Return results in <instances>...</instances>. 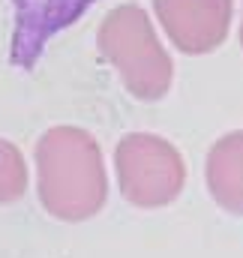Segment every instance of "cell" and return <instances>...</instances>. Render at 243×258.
<instances>
[{
  "label": "cell",
  "instance_id": "obj_7",
  "mask_svg": "<svg viewBox=\"0 0 243 258\" xmlns=\"http://www.w3.org/2000/svg\"><path fill=\"white\" fill-rule=\"evenodd\" d=\"M240 45H243V24H240Z\"/></svg>",
  "mask_w": 243,
  "mask_h": 258
},
{
  "label": "cell",
  "instance_id": "obj_1",
  "mask_svg": "<svg viewBox=\"0 0 243 258\" xmlns=\"http://www.w3.org/2000/svg\"><path fill=\"white\" fill-rule=\"evenodd\" d=\"M39 192L48 210L78 219L102 207L105 171L96 141L75 126H57L36 144Z\"/></svg>",
  "mask_w": 243,
  "mask_h": 258
},
{
  "label": "cell",
  "instance_id": "obj_2",
  "mask_svg": "<svg viewBox=\"0 0 243 258\" xmlns=\"http://www.w3.org/2000/svg\"><path fill=\"white\" fill-rule=\"evenodd\" d=\"M99 51L120 72L123 84L138 99H162L171 87L174 63L156 39L147 12L135 3L117 6L105 15L99 27Z\"/></svg>",
  "mask_w": 243,
  "mask_h": 258
},
{
  "label": "cell",
  "instance_id": "obj_6",
  "mask_svg": "<svg viewBox=\"0 0 243 258\" xmlns=\"http://www.w3.org/2000/svg\"><path fill=\"white\" fill-rule=\"evenodd\" d=\"M21 189H24L21 153L9 141H0V201H12Z\"/></svg>",
  "mask_w": 243,
  "mask_h": 258
},
{
  "label": "cell",
  "instance_id": "obj_5",
  "mask_svg": "<svg viewBox=\"0 0 243 258\" xmlns=\"http://www.w3.org/2000/svg\"><path fill=\"white\" fill-rule=\"evenodd\" d=\"M207 186L231 213H243V132L219 138L207 153Z\"/></svg>",
  "mask_w": 243,
  "mask_h": 258
},
{
  "label": "cell",
  "instance_id": "obj_3",
  "mask_svg": "<svg viewBox=\"0 0 243 258\" xmlns=\"http://www.w3.org/2000/svg\"><path fill=\"white\" fill-rule=\"evenodd\" d=\"M120 189L132 204L159 207L174 201L183 186V159L174 144L159 135H126L117 144Z\"/></svg>",
  "mask_w": 243,
  "mask_h": 258
},
{
  "label": "cell",
  "instance_id": "obj_4",
  "mask_svg": "<svg viewBox=\"0 0 243 258\" xmlns=\"http://www.w3.org/2000/svg\"><path fill=\"white\" fill-rule=\"evenodd\" d=\"M153 9L183 54H207L228 36L231 0H153Z\"/></svg>",
  "mask_w": 243,
  "mask_h": 258
}]
</instances>
